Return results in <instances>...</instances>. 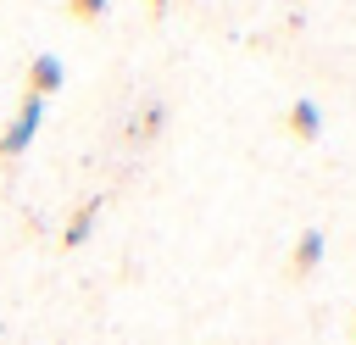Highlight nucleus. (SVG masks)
I'll return each mask as SVG.
<instances>
[{"mask_svg": "<svg viewBox=\"0 0 356 345\" xmlns=\"http://www.w3.org/2000/svg\"><path fill=\"white\" fill-rule=\"evenodd\" d=\"M145 6H150V11H167V6H172V0H145Z\"/></svg>", "mask_w": 356, "mask_h": 345, "instance_id": "nucleus-8", "label": "nucleus"}, {"mask_svg": "<svg viewBox=\"0 0 356 345\" xmlns=\"http://www.w3.org/2000/svg\"><path fill=\"white\" fill-rule=\"evenodd\" d=\"M161 122H167V100H145V111L128 122V134H139V139H156V134H161Z\"/></svg>", "mask_w": 356, "mask_h": 345, "instance_id": "nucleus-6", "label": "nucleus"}, {"mask_svg": "<svg viewBox=\"0 0 356 345\" xmlns=\"http://www.w3.org/2000/svg\"><path fill=\"white\" fill-rule=\"evenodd\" d=\"M39 128H44V100H39V95H22V106H17L11 128L0 134V161H17V156L39 139Z\"/></svg>", "mask_w": 356, "mask_h": 345, "instance_id": "nucleus-1", "label": "nucleus"}, {"mask_svg": "<svg viewBox=\"0 0 356 345\" xmlns=\"http://www.w3.org/2000/svg\"><path fill=\"white\" fill-rule=\"evenodd\" d=\"M284 128H289V139H300V145H312V139L323 134V111H317V100H312V95H300V100H289V111H284Z\"/></svg>", "mask_w": 356, "mask_h": 345, "instance_id": "nucleus-3", "label": "nucleus"}, {"mask_svg": "<svg viewBox=\"0 0 356 345\" xmlns=\"http://www.w3.org/2000/svg\"><path fill=\"white\" fill-rule=\"evenodd\" d=\"M323 250H328V234L323 228H300L295 245H289V278H312L317 262H323Z\"/></svg>", "mask_w": 356, "mask_h": 345, "instance_id": "nucleus-2", "label": "nucleus"}, {"mask_svg": "<svg viewBox=\"0 0 356 345\" xmlns=\"http://www.w3.org/2000/svg\"><path fill=\"white\" fill-rule=\"evenodd\" d=\"M106 6L111 0H67V17L72 22H95V17H106Z\"/></svg>", "mask_w": 356, "mask_h": 345, "instance_id": "nucleus-7", "label": "nucleus"}, {"mask_svg": "<svg viewBox=\"0 0 356 345\" xmlns=\"http://www.w3.org/2000/svg\"><path fill=\"white\" fill-rule=\"evenodd\" d=\"M61 56H50V50H39L33 61H28V95H39V100H50L56 89H61Z\"/></svg>", "mask_w": 356, "mask_h": 345, "instance_id": "nucleus-4", "label": "nucleus"}, {"mask_svg": "<svg viewBox=\"0 0 356 345\" xmlns=\"http://www.w3.org/2000/svg\"><path fill=\"white\" fill-rule=\"evenodd\" d=\"M100 206H106V200H100V195H89V206H78V211H72V223L61 228V245H67V250H78V245L89 239V228H95Z\"/></svg>", "mask_w": 356, "mask_h": 345, "instance_id": "nucleus-5", "label": "nucleus"}]
</instances>
